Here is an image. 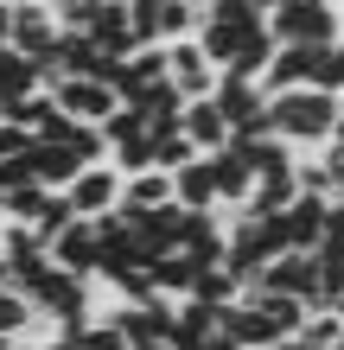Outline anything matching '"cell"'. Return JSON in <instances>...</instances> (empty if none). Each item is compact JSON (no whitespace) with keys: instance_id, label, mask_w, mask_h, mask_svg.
<instances>
[{"instance_id":"obj_28","label":"cell","mask_w":344,"mask_h":350,"mask_svg":"<svg viewBox=\"0 0 344 350\" xmlns=\"http://www.w3.org/2000/svg\"><path fill=\"white\" fill-rule=\"evenodd\" d=\"M268 350H300V338H280V344H268Z\"/></svg>"},{"instance_id":"obj_18","label":"cell","mask_w":344,"mask_h":350,"mask_svg":"<svg viewBox=\"0 0 344 350\" xmlns=\"http://www.w3.org/2000/svg\"><path fill=\"white\" fill-rule=\"evenodd\" d=\"M103 7H109V0H51V13H57V32H96Z\"/></svg>"},{"instance_id":"obj_31","label":"cell","mask_w":344,"mask_h":350,"mask_svg":"<svg viewBox=\"0 0 344 350\" xmlns=\"http://www.w3.org/2000/svg\"><path fill=\"white\" fill-rule=\"evenodd\" d=\"M0 286H7V255H0Z\"/></svg>"},{"instance_id":"obj_4","label":"cell","mask_w":344,"mask_h":350,"mask_svg":"<svg viewBox=\"0 0 344 350\" xmlns=\"http://www.w3.org/2000/svg\"><path fill=\"white\" fill-rule=\"evenodd\" d=\"M211 102L224 109L230 134H274V121H268V90H261V83H249V77H224Z\"/></svg>"},{"instance_id":"obj_33","label":"cell","mask_w":344,"mask_h":350,"mask_svg":"<svg viewBox=\"0 0 344 350\" xmlns=\"http://www.w3.org/2000/svg\"><path fill=\"white\" fill-rule=\"evenodd\" d=\"M338 115H344V96H338Z\"/></svg>"},{"instance_id":"obj_23","label":"cell","mask_w":344,"mask_h":350,"mask_svg":"<svg viewBox=\"0 0 344 350\" xmlns=\"http://www.w3.org/2000/svg\"><path fill=\"white\" fill-rule=\"evenodd\" d=\"M26 319H32V299H19L0 286V338H13V332H26Z\"/></svg>"},{"instance_id":"obj_22","label":"cell","mask_w":344,"mask_h":350,"mask_svg":"<svg viewBox=\"0 0 344 350\" xmlns=\"http://www.w3.org/2000/svg\"><path fill=\"white\" fill-rule=\"evenodd\" d=\"M313 90H326V96H344V38L319 57V70H313Z\"/></svg>"},{"instance_id":"obj_17","label":"cell","mask_w":344,"mask_h":350,"mask_svg":"<svg viewBox=\"0 0 344 350\" xmlns=\"http://www.w3.org/2000/svg\"><path fill=\"white\" fill-rule=\"evenodd\" d=\"M249 26H255V19H249ZM249 26H211V19H204V32H198V45H204V57H211L217 70H230L236 57H242V32H249Z\"/></svg>"},{"instance_id":"obj_25","label":"cell","mask_w":344,"mask_h":350,"mask_svg":"<svg viewBox=\"0 0 344 350\" xmlns=\"http://www.w3.org/2000/svg\"><path fill=\"white\" fill-rule=\"evenodd\" d=\"M38 140L26 134V128H13V121H0V159H19V153H32Z\"/></svg>"},{"instance_id":"obj_6","label":"cell","mask_w":344,"mask_h":350,"mask_svg":"<svg viewBox=\"0 0 344 350\" xmlns=\"http://www.w3.org/2000/svg\"><path fill=\"white\" fill-rule=\"evenodd\" d=\"M332 51V45H326ZM319 45H280L274 51V64H268V77H261V90H268V102L274 96H293V90H313V70H319V57H326Z\"/></svg>"},{"instance_id":"obj_3","label":"cell","mask_w":344,"mask_h":350,"mask_svg":"<svg viewBox=\"0 0 344 350\" xmlns=\"http://www.w3.org/2000/svg\"><path fill=\"white\" fill-rule=\"evenodd\" d=\"M32 312L57 319V338H70L77 325H90V280H83V274H64V267H51V274L32 286Z\"/></svg>"},{"instance_id":"obj_19","label":"cell","mask_w":344,"mask_h":350,"mask_svg":"<svg viewBox=\"0 0 344 350\" xmlns=\"http://www.w3.org/2000/svg\"><path fill=\"white\" fill-rule=\"evenodd\" d=\"M344 344V325L332 312H313L306 325H300V350H338Z\"/></svg>"},{"instance_id":"obj_1","label":"cell","mask_w":344,"mask_h":350,"mask_svg":"<svg viewBox=\"0 0 344 350\" xmlns=\"http://www.w3.org/2000/svg\"><path fill=\"white\" fill-rule=\"evenodd\" d=\"M268 121H274V134L287 140L293 153H306V147H332V128H338V96H326V90H293V96H274V102H268Z\"/></svg>"},{"instance_id":"obj_12","label":"cell","mask_w":344,"mask_h":350,"mask_svg":"<svg viewBox=\"0 0 344 350\" xmlns=\"http://www.w3.org/2000/svg\"><path fill=\"white\" fill-rule=\"evenodd\" d=\"M96 51H109V57H121V64H128V57L134 51H147V45H140V32H134V13L128 7H121V0H109V7H103V19H96Z\"/></svg>"},{"instance_id":"obj_11","label":"cell","mask_w":344,"mask_h":350,"mask_svg":"<svg viewBox=\"0 0 344 350\" xmlns=\"http://www.w3.org/2000/svg\"><path fill=\"white\" fill-rule=\"evenodd\" d=\"M96 255H103V236H96V223L90 217H77L64 236L51 242V267H64V274H96Z\"/></svg>"},{"instance_id":"obj_9","label":"cell","mask_w":344,"mask_h":350,"mask_svg":"<svg viewBox=\"0 0 344 350\" xmlns=\"http://www.w3.org/2000/svg\"><path fill=\"white\" fill-rule=\"evenodd\" d=\"M121 185H128V178H121L115 166H90L83 178H77L70 185V204H77V217H109V211H121Z\"/></svg>"},{"instance_id":"obj_27","label":"cell","mask_w":344,"mask_h":350,"mask_svg":"<svg viewBox=\"0 0 344 350\" xmlns=\"http://www.w3.org/2000/svg\"><path fill=\"white\" fill-rule=\"evenodd\" d=\"M249 7H255V19H274L280 7H287V0H249Z\"/></svg>"},{"instance_id":"obj_20","label":"cell","mask_w":344,"mask_h":350,"mask_svg":"<svg viewBox=\"0 0 344 350\" xmlns=\"http://www.w3.org/2000/svg\"><path fill=\"white\" fill-rule=\"evenodd\" d=\"M103 134H109V153H115V147H128V140L153 134V128H147V115H140V109H115V115L103 121Z\"/></svg>"},{"instance_id":"obj_8","label":"cell","mask_w":344,"mask_h":350,"mask_svg":"<svg viewBox=\"0 0 344 350\" xmlns=\"http://www.w3.org/2000/svg\"><path fill=\"white\" fill-rule=\"evenodd\" d=\"M255 293H293V299H306V312H313V293H319V261L306 255V249H293V255H280L268 274H261V286ZM249 299V293H242Z\"/></svg>"},{"instance_id":"obj_7","label":"cell","mask_w":344,"mask_h":350,"mask_svg":"<svg viewBox=\"0 0 344 350\" xmlns=\"http://www.w3.org/2000/svg\"><path fill=\"white\" fill-rule=\"evenodd\" d=\"M57 109H64L70 121H83V128H103V121L121 109V96L109 83H96V77H70V83L57 90Z\"/></svg>"},{"instance_id":"obj_15","label":"cell","mask_w":344,"mask_h":350,"mask_svg":"<svg viewBox=\"0 0 344 350\" xmlns=\"http://www.w3.org/2000/svg\"><path fill=\"white\" fill-rule=\"evenodd\" d=\"M83 172H90V166H83L70 147H32V178L45 185V191H70Z\"/></svg>"},{"instance_id":"obj_2","label":"cell","mask_w":344,"mask_h":350,"mask_svg":"<svg viewBox=\"0 0 344 350\" xmlns=\"http://www.w3.org/2000/svg\"><path fill=\"white\" fill-rule=\"evenodd\" d=\"M274 45H338V7L332 0H287L274 19H268Z\"/></svg>"},{"instance_id":"obj_24","label":"cell","mask_w":344,"mask_h":350,"mask_svg":"<svg viewBox=\"0 0 344 350\" xmlns=\"http://www.w3.org/2000/svg\"><path fill=\"white\" fill-rule=\"evenodd\" d=\"M204 19H211V26H249V19H255V7H249V0H211V7H204Z\"/></svg>"},{"instance_id":"obj_13","label":"cell","mask_w":344,"mask_h":350,"mask_svg":"<svg viewBox=\"0 0 344 350\" xmlns=\"http://www.w3.org/2000/svg\"><path fill=\"white\" fill-rule=\"evenodd\" d=\"M172 198L185 204V211H217V166H211V153H198L191 166L172 172Z\"/></svg>"},{"instance_id":"obj_35","label":"cell","mask_w":344,"mask_h":350,"mask_svg":"<svg viewBox=\"0 0 344 350\" xmlns=\"http://www.w3.org/2000/svg\"><path fill=\"white\" fill-rule=\"evenodd\" d=\"M338 350H344V344H338Z\"/></svg>"},{"instance_id":"obj_29","label":"cell","mask_w":344,"mask_h":350,"mask_svg":"<svg viewBox=\"0 0 344 350\" xmlns=\"http://www.w3.org/2000/svg\"><path fill=\"white\" fill-rule=\"evenodd\" d=\"M140 350H178V344H140Z\"/></svg>"},{"instance_id":"obj_32","label":"cell","mask_w":344,"mask_h":350,"mask_svg":"<svg viewBox=\"0 0 344 350\" xmlns=\"http://www.w3.org/2000/svg\"><path fill=\"white\" fill-rule=\"evenodd\" d=\"M0 350H13V338H0Z\"/></svg>"},{"instance_id":"obj_14","label":"cell","mask_w":344,"mask_h":350,"mask_svg":"<svg viewBox=\"0 0 344 350\" xmlns=\"http://www.w3.org/2000/svg\"><path fill=\"white\" fill-rule=\"evenodd\" d=\"M185 140H191L198 153H224L230 147V121H224V109H217L211 96L185 109Z\"/></svg>"},{"instance_id":"obj_30","label":"cell","mask_w":344,"mask_h":350,"mask_svg":"<svg viewBox=\"0 0 344 350\" xmlns=\"http://www.w3.org/2000/svg\"><path fill=\"white\" fill-rule=\"evenodd\" d=\"M332 319H338V325H344V299H338V306H332Z\"/></svg>"},{"instance_id":"obj_26","label":"cell","mask_w":344,"mask_h":350,"mask_svg":"<svg viewBox=\"0 0 344 350\" xmlns=\"http://www.w3.org/2000/svg\"><path fill=\"white\" fill-rule=\"evenodd\" d=\"M13 45V0H0V51Z\"/></svg>"},{"instance_id":"obj_34","label":"cell","mask_w":344,"mask_h":350,"mask_svg":"<svg viewBox=\"0 0 344 350\" xmlns=\"http://www.w3.org/2000/svg\"><path fill=\"white\" fill-rule=\"evenodd\" d=\"M0 64H7V51H0Z\"/></svg>"},{"instance_id":"obj_16","label":"cell","mask_w":344,"mask_h":350,"mask_svg":"<svg viewBox=\"0 0 344 350\" xmlns=\"http://www.w3.org/2000/svg\"><path fill=\"white\" fill-rule=\"evenodd\" d=\"M159 204H172V172H134L128 185H121V211L128 217H147V211H159Z\"/></svg>"},{"instance_id":"obj_21","label":"cell","mask_w":344,"mask_h":350,"mask_svg":"<svg viewBox=\"0 0 344 350\" xmlns=\"http://www.w3.org/2000/svg\"><path fill=\"white\" fill-rule=\"evenodd\" d=\"M191 159H198V147H191L185 134H159L153 140V166L159 172H178V166H191Z\"/></svg>"},{"instance_id":"obj_5","label":"cell","mask_w":344,"mask_h":350,"mask_svg":"<svg viewBox=\"0 0 344 350\" xmlns=\"http://www.w3.org/2000/svg\"><path fill=\"white\" fill-rule=\"evenodd\" d=\"M121 332H128V344L140 350V344H172L178 338V306L172 299H147V306H115L109 312Z\"/></svg>"},{"instance_id":"obj_10","label":"cell","mask_w":344,"mask_h":350,"mask_svg":"<svg viewBox=\"0 0 344 350\" xmlns=\"http://www.w3.org/2000/svg\"><path fill=\"white\" fill-rule=\"evenodd\" d=\"M51 45H57V19L45 13V0H13V51L45 57Z\"/></svg>"}]
</instances>
